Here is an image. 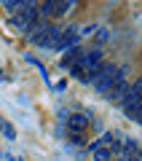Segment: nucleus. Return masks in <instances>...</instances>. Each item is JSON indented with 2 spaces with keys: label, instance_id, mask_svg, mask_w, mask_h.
Masks as SVG:
<instances>
[{
  "label": "nucleus",
  "instance_id": "obj_16",
  "mask_svg": "<svg viewBox=\"0 0 142 161\" xmlns=\"http://www.w3.org/2000/svg\"><path fill=\"white\" fill-rule=\"evenodd\" d=\"M70 142H73V145H83L86 137H83V134H70Z\"/></svg>",
  "mask_w": 142,
  "mask_h": 161
},
{
  "label": "nucleus",
  "instance_id": "obj_5",
  "mask_svg": "<svg viewBox=\"0 0 142 161\" xmlns=\"http://www.w3.org/2000/svg\"><path fill=\"white\" fill-rule=\"evenodd\" d=\"M118 105H121V108H123V113L129 115V118H134L137 108H139V105H142V78H139V80H134V83H129V86H126V92L121 94Z\"/></svg>",
  "mask_w": 142,
  "mask_h": 161
},
{
  "label": "nucleus",
  "instance_id": "obj_13",
  "mask_svg": "<svg viewBox=\"0 0 142 161\" xmlns=\"http://www.w3.org/2000/svg\"><path fill=\"white\" fill-rule=\"evenodd\" d=\"M0 132L6 134L8 140H16V129H14V126H11V124H8L6 118H0Z\"/></svg>",
  "mask_w": 142,
  "mask_h": 161
},
{
  "label": "nucleus",
  "instance_id": "obj_1",
  "mask_svg": "<svg viewBox=\"0 0 142 161\" xmlns=\"http://www.w3.org/2000/svg\"><path fill=\"white\" fill-rule=\"evenodd\" d=\"M99 67H102V54H99L97 48H91V51H83V54H80L78 64H73L70 73H73L80 83H91Z\"/></svg>",
  "mask_w": 142,
  "mask_h": 161
},
{
  "label": "nucleus",
  "instance_id": "obj_7",
  "mask_svg": "<svg viewBox=\"0 0 142 161\" xmlns=\"http://www.w3.org/2000/svg\"><path fill=\"white\" fill-rule=\"evenodd\" d=\"M89 124H91L89 113H73V115L64 118V129H67V134H83L86 129H89Z\"/></svg>",
  "mask_w": 142,
  "mask_h": 161
},
{
  "label": "nucleus",
  "instance_id": "obj_14",
  "mask_svg": "<svg viewBox=\"0 0 142 161\" xmlns=\"http://www.w3.org/2000/svg\"><path fill=\"white\" fill-rule=\"evenodd\" d=\"M75 0H59L57 3V11H54V16H62V14H67V8L73 6Z\"/></svg>",
  "mask_w": 142,
  "mask_h": 161
},
{
  "label": "nucleus",
  "instance_id": "obj_15",
  "mask_svg": "<svg viewBox=\"0 0 142 161\" xmlns=\"http://www.w3.org/2000/svg\"><path fill=\"white\" fill-rule=\"evenodd\" d=\"M107 38H110V32H107V30L102 27V30H97V38H94V40H97V43H105Z\"/></svg>",
  "mask_w": 142,
  "mask_h": 161
},
{
  "label": "nucleus",
  "instance_id": "obj_4",
  "mask_svg": "<svg viewBox=\"0 0 142 161\" xmlns=\"http://www.w3.org/2000/svg\"><path fill=\"white\" fill-rule=\"evenodd\" d=\"M118 145H121V134L118 132H105L102 137L89 148L91 150V158H94V161H110V156L118 150Z\"/></svg>",
  "mask_w": 142,
  "mask_h": 161
},
{
  "label": "nucleus",
  "instance_id": "obj_9",
  "mask_svg": "<svg viewBox=\"0 0 142 161\" xmlns=\"http://www.w3.org/2000/svg\"><path fill=\"white\" fill-rule=\"evenodd\" d=\"M126 86H129V83H126V78H121L113 89H107V92L102 94V97H107V99H113V102H118V99H121V94L126 92Z\"/></svg>",
  "mask_w": 142,
  "mask_h": 161
},
{
  "label": "nucleus",
  "instance_id": "obj_3",
  "mask_svg": "<svg viewBox=\"0 0 142 161\" xmlns=\"http://www.w3.org/2000/svg\"><path fill=\"white\" fill-rule=\"evenodd\" d=\"M121 78H126V70L118 67V64H102V67L97 70V75H94V89H97L99 94H105L107 89H113L115 83H118Z\"/></svg>",
  "mask_w": 142,
  "mask_h": 161
},
{
  "label": "nucleus",
  "instance_id": "obj_12",
  "mask_svg": "<svg viewBox=\"0 0 142 161\" xmlns=\"http://www.w3.org/2000/svg\"><path fill=\"white\" fill-rule=\"evenodd\" d=\"M6 3H8V8H11L14 14H16V11H22V8L35 6V0H6Z\"/></svg>",
  "mask_w": 142,
  "mask_h": 161
},
{
  "label": "nucleus",
  "instance_id": "obj_10",
  "mask_svg": "<svg viewBox=\"0 0 142 161\" xmlns=\"http://www.w3.org/2000/svg\"><path fill=\"white\" fill-rule=\"evenodd\" d=\"M80 54H83V51H80V48L78 46H73V48H67V54H64V57H62V67H73V64H78V59H80Z\"/></svg>",
  "mask_w": 142,
  "mask_h": 161
},
{
  "label": "nucleus",
  "instance_id": "obj_6",
  "mask_svg": "<svg viewBox=\"0 0 142 161\" xmlns=\"http://www.w3.org/2000/svg\"><path fill=\"white\" fill-rule=\"evenodd\" d=\"M35 19H38V8L30 6V8H22V11L14 14V16H11V24L19 30V32H27V30L35 24Z\"/></svg>",
  "mask_w": 142,
  "mask_h": 161
},
{
  "label": "nucleus",
  "instance_id": "obj_11",
  "mask_svg": "<svg viewBox=\"0 0 142 161\" xmlns=\"http://www.w3.org/2000/svg\"><path fill=\"white\" fill-rule=\"evenodd\" d=\"M57 3H59V0H43V6H40V16H43V19L54 16V11H57Z\"/></svg>",
  "mask_w": 142,
  "mask_h": 161
},
{
  "label": "nucleus",
  "instance_id": "obj_17",
  "mask_svg": "<svg viewBox=\"0 0 142 161\" xmlns=\"http://www.w3.org/2000/svg\"><path fill=\"white\" fill-rule=\"evenodd\" d=\"M134 121H137V124H142V105L137 108V113H134Z\"/></svg>",
  "mask_w": 142,
  "mask_h": 161
},
{
  "label": "nucleus",
  "instance_id": "obj_18",
  "mask_svg": "<svg viewBox=\"0 0 142 161\" xmlns=\"http://www.w3.org/2000/svg\"><path fill=\"white\" fill-rule=\"evenodd\" d=\"M11 161H19V158H11Z\"/></svg>",
  "mask_w": 142,
  "mask_h": 161
},
{
  "label": "nucleus",
  "instance_id": "obj_2",
  "mask_svg": "<svg viewBox=\"0 0 142 161\" xmlns=\"http://www.w3.org/2000/svg\"><path fill=\"white\" fill-rule=\"evenodd\" d=\"M27 32H30V43L54 48V46H57V40H59V35H62V30L54 27V24H48L46 19H35V24L27 30Z\"/></svg>",
  "mask_w": 142,
  "mask_h": 161
},
{
  "label": "nucleus",
  "instance_id": "obj_8",
  "mask_svg": "<svg viewBox=\"0 0 142 161\" xmlns=\"http://www.w3.org/2000/svg\"><path fill=\"white\" fill-rule=\"evenodd\" d=\"M78 40H80V30L78 27H67V30H62V35H59V40H57V51H67V48H73V46H78Z\"/></svg>",
  "mask_w": 142,
  "mask_h": 161
}]
</instances>
